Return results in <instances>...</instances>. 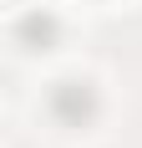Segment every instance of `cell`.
I'll list each match as a JSON object with an SVG mask.
<instances>
[{
	"mask_svg": "<svg viewBox=\"0 0 142 148\" xmlns=\"http://www.w3.org/2000/svg\"><path fill=\"white\" fill-rule=\"evenodd\" d=\"M46 112H51V123L56 128H91L101 112V92L91 77H61V82H51V92H46Z\"/></svg>",
	"mask_w": 142,
	"mask_h": 148,
	"instance_id": "1",
	"label": "cell"
},
{
	"mask_svg": "<svg viewBox=\"0 0 142 148\" xmlns=\"http://www.w3.org/2000/svg\"><path fill=\"white\" fill-rule=\"evenodd\" d=\"M10 41L20 46V51H56L61 46V21L51 10H26L10 26Z\"/></svg>",
	"mask_w": 142,
	"mask_h": 148,
	"instance_id": "2",
	"label": "cell"
}]
</instances>
